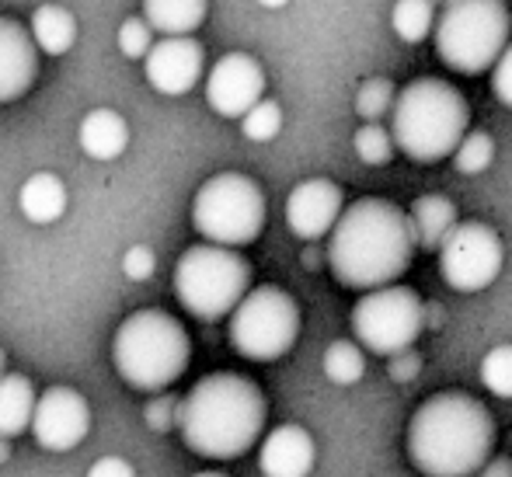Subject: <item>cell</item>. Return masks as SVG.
<instances>
[{"mask_svg": "<svg viewBox=\"0 0 512 477\" xmlns=\"http://www.w3.org/2000/svg\"><path fill=\"white\" fill-rule=\"evenodd\" d=\"M415 234L408 213L391 199L366 195L342 209L328 234V269L349 289H384L408 272Z\"/></svg>", "mask_w": 512, "mask_h": 477, "instance_id": "obj_1", "label": "cell"}, {"mask_svg": "<svg viewBox=\"0 0 512 477\" xmlns=\"http://www.w3.org/2000/svg\"><path fill=\"white\" fill-rule=\"evenodd\" d=\"M405 446L418 474L474 477L492 460L495 418L478 397L464 390H443L415 408Z\"/></svg>", "mask_w": 512, "mask_h": 477, "instance_id": "obj_2", "label": "cell"}, {"mask_svg": "<svg viewBox=\"0 0 512 477\" xmlns=\"http://www.w3.org/2000/svg\"><path fill=\"white\" fill-rule=\"evenodd\" d=\"M265 394L241 373H209L178 404V429L192 453L206 460H237L262 439Z\"/></svg>", "mask_w": 512, "mask_h": 477, "instance_id": "obj_3", "label": "cell"}, {"mask_svg": "<svg viewBox=\"0 0 512 477\" xmlns=\"http://www.w3.org/2000/svg\"><path fill=\"white\" fill-rule=\"evenodd\" d=\"M471 126V105L464 91L443 77H418L398 91L391 108L394 150H405L415 164H436L453 157Z\"/></svg>", "mask_w": 512, "mask_h": 477, "instance_id": "obj_4", "label": "cell"}, {"mask_svg": "<svg viewBox=\"0 0 512 477\" xmlns=\"http://www.w3.org/2000/svg\"><path fill=\"white\" fill-rule=\"evenodd\" d=\"M189 331L164 310H136L119 324L112 363L136 390H164L189 370Z\"/></svg>", "mask_w": 512, "mask_h": 477, "instance_id": "obj_5", "label": "cell"}, {"mask_svg": "<svg viewBox=\"0 0 512 477\" xmlns=\"http://www.w3.org/2000/svg\"><path fill=\"white\" fill-rule=\"evenodd\" d=\"M512 42V14L502 0H453L439 11L436 53L453 74H485Z\"/></svg>", "mask_w": 512, "mask_h": 477, "instance_id": "obj_6", "label": "cell"}, {"mask_svg": "<svg viewBox=\"0 0 512 477\" xmlns=\"http://www.w3.org/2000/svg\"><path fill=\"white\" fill-rule=\"evenodd\" d=\"M251 289V265L241 251L196 244L175 265V296L199 321H220L234 314Z\"/></svg>", "mask_w": 512, "mask_h": 477, "instance_id": "obj_7", "label": "cell"}, {"mask_svg": "<svg viewBox=\"0 0 512 477\" xmlns=\"http://www.w3.org/2000/svg\"><path fill=\"white\" fill-rule=\"evenodd\" d=\"M192 223L213 248H241L265 230V195L255 178L223 171L203 182L192 202Z\"/></svg>", "mask_w": 512, "mask_h": 477, "instance_id": "obj_8", "label": "cell"}, {"mask_svg": "<svg viewBox=\"0 0 512 477\" xmlns=\"http://www.w3.org/2000/svg\"><path fill=\"white\" fill-rule=\"evenodd\" d=\"M230 345L251 363L283 359L297 345L300 307L286 289L255 286L230 314Z\"/></svg>", "mask_w": 512, "mask_h": 477, "instance_id": "obj_9", "label": "cell"}, {"mask_svg": "<svg viewBox=\"0 0 512 477\" xmlns=\"http://www.w3.org/2000/svg\"><path fill=\"white\" fill-rule=\"evenodd\" d=\"M422 310L425 300L411 286H384L366 293L352 307V331L359 338V349H370L377 356H398L415 345L422 335Z\"/></svg>", "mask_w": 512, "mask_h": 477, "instance_id": "obj_10", "label": "cell"}, {"mask_svg": "<svg viewBox=\"0 0 512 477\" xmlns=\"http://www.w3.org/2000/svg\"><path fill=\"white\" fill-rule=\"evenodd\" d=\"M502 262H506V248H502L499 230L478 220L457 223L439 248V272L446 286L457 293H478L492 286L502 272Z\"/></svg>", "mask_w": 512, "mask_h": 477, "instance_id": "obj_11", "label": "cell"}, {"mask_svg": "<svg viewBox=\"0 0 512 477\" xmlns=\"http://www.w3.org/2000/svg\"><path fill=\"white\" fill-rule=\"evenodd\" d=\"M91 432V408L74 387H49L35 397L32 436L42 450L67 453Z\"/></svg>", "mask_w": 512, "mask_h": 477, "instance_id": "obj_12", "label": "cell"}, {"mask_svg": "<svg viewBox=\"0 0 512 477\" xmlns=\"http://www.w3.org/2000/svg\"><path fill=\"white\" fill-rule=\"evenodd\" d=\"M265 95V70L255 56L227 53L206 77V101L223 119H244Z\"/></svg>", "mask_w": 512, "mask_h": 477, "instance_id": "obj_13", "label": "cell"}, {"mask_svg": "<svg viewBox=\"0 0 512 477\" xmlns=\"http://www.w3.org/2000/svg\"><path fill=\"white\" fill-rule=\"evenodd\" d=\"M345 209V195L331 178H307L286 199V227L300 237V241H321L331 234Z\"/></svg>", "mask_w": 512, "mask_h": 477, "instance_id": "obj_14", "label": "cell"}, {"mask_svg": "<svg viewBox=\"0 0 512 477\" xmlns=\"http://www.w3.org/2000/svg\"><path fill=\"white\" fill-rule=\"evenodd\" d=\"M206 53L196 39H161L147 53L143 67H147V81L161 95H189L203 77Z\"/></svg>", "mask_w": 512, "mask_h": 477, "instance_id": "obj_15", "label": "cell"}, {"mask_svg": "<svg viewBox=\"0 0 512 477\" xmlns=\"http://www.w3.org/2000/svg\"><path fill=\"white\" fill-rule=\"evenodd\" d=\"M39 77V49L21 21L0 18V105L18 101Z\"/></svg>", "mask_w": 512, "mask_h": 477, "instance_id": "obj_16", "label": "cell"}, {"mask_svg": "<svg viewBox=\"0 0 512 477\" xmlns=\"http://www.w3.org/2000/svg\"><path fill=\"white\" fill-rule=\"evenodd\" d=\"M317 446L304 425H279L262 439L258 467L265 477H307L314 471Z\"/></svg>", "mask_w": 512, "mask_h": 477, "instance_id": "obj_17", "label": "cell"}, {"mask_svg": "<svg viewBox=\"0 0 512 477\" xmlns=\"http://www.w3.org/2000/svg\"><path fill=\"white\" fill-rule=\"evenodd\" d=\"M457 206L446 195H418L408 209L411 234H415V248L422 251H439L443 241L450 237V230L457 227Z\"/></svg>", "mask_w": 512, "mask_h": 477, "instance_id": "obj_18", "label": "cell"}, {"mask_svg": "<svg viewBox=\"0 0 512 477\" xmlns=\"http://www.w3.org/2000/svg\"><path fill=\"white\" fill-rule=\"evenodd\" d=\"M77 140H81L84 154L95 157V161H115L129 147V126L112 108H95V112L84 115L81 129H77Z\"/></svg>", "mask_w": 512, "mask_h": 477, "instance_id": "obj_19", "label": "cell"}, {"mask_svg": "<svg viewBox=\"0 0 512 477\" xmlns=\"http://www.w3.org/2000/svg\"><path fill=\"white\" fill-rule=\"evenodd\" d=\"M18 206L28 223H39V227L56 223L63 213H67V185H63L56 175H49V171H39V175H32L25 185H21Z\"/></svg>", "mask_w": 512, "mask_h": 477, "instance_id": "obj_20", "label": "cell"}, {"mask_svg": "<svg viewBox=\"0 0 512 477\" xmlns=\"http://www.w3.org/2000/svg\"><path fill=\"white\" fill-rule=\"evenodd\" d=\"M143 21L150 32H161L164 39H192L206 21L203 0H150L143 4Z\"/></svg>", "mask_w": 512, "mask_h": 477, "instance_id": "obj_21", "label": "cell"}, {"mask_svg": "<svg viewBox=\"0 0 512 477\" xmlns=\"http://www.w3.org/2000/svg\"><path fill=\"white\" fill-rule=\"evenodd\" d=\"M28 35H32L35 49L49 56H63L77 42V18L63 4H39L32 14Z\"/></svg>", "mask_w": 512, "mask_h": 477, "instance_id": "obj_22", "label": "cell"}, {"mask_svg": "<svg viewBox=\"0 0 512 477\" xmlns=\"http://www.w3.org/2000/svg\"><path fill=\"white\" fill-rule=\"evenodd\" d=\"M35 390L32 380L21 373H4L0 377V439L21 436L32 425Z\"/></svg>", "mask_w": 512, "mask_h": 477, "instance_id": "obj_23", "label": "cell"}, {"mask_svg": "<svg viewBox=\"0 0 512 477\" xmlns=\"http://www.w3.org/2000/svg\"><path fill=\"white\" fill-rule=\"evenodd\" d=\"M363 373H366V356L356 342L338 338V342H331L328 349H324V377L331 383L352 387V383L363 380Z\"/></svg>", "mask_w": 512, "mask_h": 477, "instance_id": "obj_24", "label": "cell"}, {"mask_svg": "<svg viewBox=\"0 0 512 477\" xmlns=\"http://www.w3.org/2000/svg\"><path fill=\"white\" fill-rule=\"evenodd\" d=\"M391 25L401 42H422L429 39L432 25H436V7L429 0H398L391 11Z\"/></svg>", "mask_w": 512, "mask_h": 477, "instance_id": "obj_25", "label": "cell"}, {"mask_svg": "<svg viewBox=\"0 0 512 477\" xmlns=\"http://www.w3.org/2000/svg\"><path fill=\"white\" fill-rule=\"evenodd\" d=\"M394 98H398V88L391 77H366L356 91V112L366 122H380L394 108Z\"/></svg>", "mask_w": 512, "mask_h": 477, "instance_id": "obj_26", "label": "cell"}, {"mask_svg": "<svg viewBox=\"0 0 512 477\" xmlns=\"http://www.w3.org/2000/svg\"><path fill=\"white\" fill-rule=\"evenodd\" d=\"M352 147H356L359 161L370 164V168H384V164H391V157H394V140L380 122L359 126L356 136H352Z\"/></svg>", "mask_w": 512, "mask_h": 477, "instance_id": "obj_27", "label": "cell"}, {"mask_svg": "<svg viewBox=\"0 0 512 477\" xmlns=\"http://www.w3.org/2000/svg\"><path fill=\"white\" fill-rule=\"evenodd\" d=\"M495 161V140L488 133H467L460 147L453 150V164L460 175H481Z\"/></svg>", "mask_w": 512, "mask_h": 477, "instance_id": "obj_28", "label": "cell"}, {"mask_svg": "<svg viewBox=\"0 0 512 477\" xmlns=\"http://www.w3.org/2000/svg\"><path fill=\"white\" fill-rule=\"evenodd\" d=\"M481 383H485L495 397L509 401L512 397V345H495V349L481 359Z\"/></svg>", "mask_w": 512, "mask_h": 477, "instance_id": "obj_29", "label": "cell"}, {"mask_svg": "<svg viewBox=\"0 0 512 477\" xmlns=\"http://www.w3.org/2000/svg\"><path fill=\"white\" fill-rule=\"evenodd\" d=\"M241 129L248 140L255 143H269L279 136V129H283V108L276 105V101H258L255 108H251L248 115L241 119Z\"/></svg>", "mask_w": 512, "mask_h": 477, "instance_id": "obj_30", "label": "cell"}, {"mask_svg": "<svg viewBox=\"0 0 512 477\" xmlns=\"http://www.w3.org/2000/svg\"><path fill=\"white\" fill-rule=\"evenodd\" d=\"M119 49L129 60H147V53L154 49V32L147 28L143 18H129L119 25Z\"/></svg>", "mask_w": 512, "mask_h": 477, "instance_id": "obj_31", "label": "cell"}, {"mask_svg": "<svg viewBox=\"0 0 512 477\" xmlns=\"http://www.w3.org/2000/svg\"><path fill=\"white\" fill-rule=\"evenodd\" d=\"M122 272H126V279H133V283H147L157 272V255L147 244H133V248L122 255Z\"/></svg>", "mask_w": 512, "mask_h": 477, "instance_id": "obj_32", "label": "cell"}, {"mask_svg": "<svg viewBox=\"0 0 512 477\" xmlns=\"http://www.w3.org/2000/svg\"><path fill=\"white\" fill-rule=\"evenodd\" d=\"M492 91H495V98H499L502 105L512 108V42L502 49V56L495 60V67H492Z\"/></svg>", "mask_w": 512, "mask_h": 477, "instance_id": "obj_33", "label": "cell"}, {"mask_svg": "<svg viewBox=\"0 0 512 477\" xmlns=\"http://www.w3.org/2000/svg\"><path fill=\"white\" fill-rule=\"evenodd\" d=\"M143 418H147L150 429L168 432L171 425L178 422V401H175V397H157V401H150V404H147Z\"/></svg>", "mask_w": 512, "mask_h": 477, "instance_id": "obj_34", "label": "cell"}, {"mask_svg": "<svg viewBox=\"0 0 512 477\" xmlns=\"http://www.w3.org/2000/svg\"><path fill=\"white\" fill-rule=\"evenodd\" d=\"M418 373H422V356H418L415 349H405V352H398V356L387 359V377L394 383H411Z\"/></svg>", "mask_w": 512, "mask_h": 477, "instance_id": "obj_35", "label": "cell"}, {"mask_svg": "<svg viewBox=\"0 0 512 477\" xmlns=\"http://www.w3.org/2000/svg\"><path fill=\"white\" fill-rule=\"evenodd\" d=\"M88 477H136V471L122 457H102L91 464Z\"/></svg>", "mask_w": 512, "mask_h": 477, "instance_id": "obj_36", "label": "cell"}, {"mask_svg": "<svg viewBox=\"0 0 512 477\" xmlns=\"http://www.w3.org/2000/svg\"><path fill=\"white\" fill-rule=\"evenodd\" d=\"M474 477H512V457H492Z\"/></svg>", "mask_w": 512, "mask_h": 477, "instance_id": "obj_37", "label": "cell"}, {"mask_svg": "<svg viewBox=\"0 0 512 477\" xmlns=\"http://www.w3.org/2000/svg\"><path fill=\"white\" fill-rule=\"evenodd\" d=\"M443 317H446V310L439 307V303H425V310H422V328L439 331V328H443Z\"/></svg>", "mask_w": 512, "mask_h": 477, "instance_id": "obj_38", "label": "cell"}, {"mask_svg": "<svg viewBox=\"0 0 512 477\" xmlns=\"http://www.w3.org/2000/svg\"><path fill=\"white\" fill-rule=\"evenodd\" d=\"M321 262H324V255L314 248V244H310V248L304 251V265H307V269H321Z\"/></svg>", "mask_w": 512, "mask_h": 477, "instance_id": "obj_39", "label": "cell"}, {"mask_svg": "<svg viewBox=\"0 0 512 477\" xmlns=\"http://www.w3.org/2000/svg\"><path fill=\"white\" fill-rule=\"evenodd\" d=\"M7 457H11V443H7V439H0V464H4Z\"/></svg>", "mask_w": 512, "mask_h": 477, "instance_id": "obj_40", "label": "cell"}, {"mask_svg": "<svg viewBox=\"0 0 512 477\" xmlns=\"http://www.w3.org/2000/svg\"><path fill=\"white\" fill-rule=\"evenodd\" d=\"M196 477H227V474H216V471H203V474H196Z\"/></svg>", "mask_w": 512, "mask_h": 477, "instance_id": "obj_41", "label": "cell"}, {"mask_svg": "<svg viewBox=\"0 0 512 477\" xmlns=\"http://www.w3.org/2000/svg\"><path fill=\"white\" fill-rule=\"evenodd\" d=\"M0 377H4V349H0Z\"/></svg>", "mask_w": 512, "mask_h": 477, "instance_id": "obj_42", "label": "cell"}]
</instances>
